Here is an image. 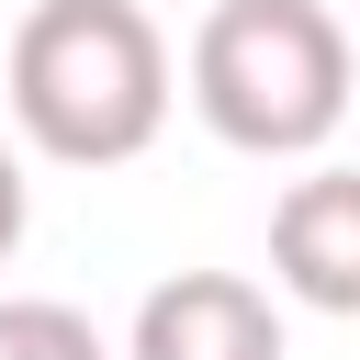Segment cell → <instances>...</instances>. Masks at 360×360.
<instances>
[{
    "mask_svg": "<svg viewBox=\"0 0 360 360\" xmlns=\"http://www.w3.org/2000/svg\"><path fill=\"white\" fill-rule=\"evenodd\" d=\"M124 360H281V304L248 270H169L135 304Z\"/></svg>",
    "mask_w": 360,
    "mask_h": 360,
    "instance_id": "obj_3",
    "label": "cell"
},
{
    "mask_svg": "<svg viewBox=\"0 0 360 360\" xmlns=\"http://www.w3.org/2000/svg\"><path fill=\"white\" fill-rule=\"evenodd\" d=\"M270 281L315 315H360V169H304L270 202Z\"/></svg>",
    "mask_w": 360,
    "mask_h": 360,
    "instance_id": "obj_4",
    "label": "cell"
},
{
    "mask_svg": "<svg viewBox=\"0 0 360 360\" xmlns=\"http://www.w3.org/2000/svg\"><path fill=\"white\" fill-rule=\"evenodd\" d=\"M22 225H34V191H22V146L0 135V270H11V248H22Z\"/></svg>",
    "mask_w": 360,
    "mask_h": 360,
    "instance_id": "obj_6",
    "label": "cell"
},
{
    "mask_svg": "<svg viewBox=\"0 0 360 360\" xmlns=\"http://www.w3.org/2000/svg\"><path fill=\"white\" fill-rule=\"evenodd\" d=\"M11 135L56 169H124L158 146L180 68L169 34L146 22V0H34L11 22V68H0Z\"/></svg>",
    "mask_w": 360,
    "mask_h": 360,
    "instance_id": "obj_1",
    "label": "cell"
},
{
    "mask_svg": "<svg viewBox=\"0 0 360 360\" xmlns=\"http://www.w3.org/2000/svg\"><path fill=\"white\" fill-rule=\"evenodd\" d=\"M180 79L236 158H315L349 124V22L326 0H214Z\"/></svg>",
    "mask_w": 360,
    "mask_h": 360,
    "instance_id": "obj_2",
    "label": "cell"
},
{
    "mask_svg": "<svg viewBox=\"0 0 360 360\" xmlns=\"http://www.w3.org/2000/svg\"><path fill=\"white\" fill-rule=\"evenodd\" d=\"M0 360H112V338H101L79 304H45V292H0Z\"/></svg>",
    "mask_w": 360,
    "mask_h": 360,
    "instance_id": "obj_5",
    "label": "cell"
}]
</instances>
